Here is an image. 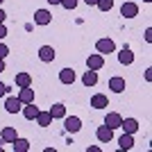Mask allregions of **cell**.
Instances as JSON below:
<instances>
[{"label":"cell","instance_id":"cell-11","mask_svg":"<svg viewBox=\"0 0 152 152\" xmlns=\"http://www.w3.org/2000/svg\"><path fill=\"white\" fill-rule=\"evenodd\" d=\"M139 121L136 118H123V123H121V129L123 132H127V134H136L139 132Z\"/></svg>","mask_w":152,"mask_h":152},{"label":"cell","instance_id":"cell-17","mask_svg":"<svg viewBox=\"0 0 152 152\" xmlns=\"http://www.w3.org/2000/svg\"><path fill=\"white\" fill-rule=\"evenodd\" d=\"M82 84H84V86H95V84H98V70L86 68V70H84V75H82Z\"/></svg>","mask_w":152,"mask_h":152},{"label":"cell","instance_id":"cell-36","mask_svg":"<svg viewBox=\"0 0 152 152\" xmlns=\"http://www.w3.org/2000/svg\"><path fill=\"white\" fill-rule=\"evenodd\" d=\"M143 2H152V0H143Z\"/></svg>","mask_w":152,"mask_h":152},{"label":"cell","instance_id":"cell-34","mask_svg":"<svg viewBox=\"0 0 152 152\" xmlns=\"http://www.w3.org/2000/svg\"><path fill=\"white\" fill-rule=\"evenodd\" d=\"M5 70V59H0V73Z\"/></svg>","mask_w":152,"mask_h":152},{"label":"cell","instance_id":"cell-23","mask_svg":"<svg viewBox=\"0 0 152 152\" xmlns=\"http://www.w3.org/2000/svg\"><path fill=\"white\" fill-rule=\"evenodd\" d=\"M16 136H18V132H16V129H14V127H2V132H0V139L5 141V143H12L14 139H16Z\"/></svg>","mask_w":152,"mask_h":152},{"label":"cell","instance_id":"cell-7","mask_svg":"<svg viewBox=\"0 0 152 152\" xmlns=\"http://www.w3.org/2000/svg\"><path fill=\"white\" fill-rule=\"evenodd\" d=\"M121 16L123 18H136V16H139V5H136V2H123L121 5Z\"/></svg>","mask_w":152,"mask_h":152},{"label":"cell","instance_id":"cell-4","mask_svg":"<svg viewBox=\"0 0 152 152\" xmlns=\"http://www.w3.org/2000/svg\"><path fill=\"white\" fill-rule=\"evenodd\" d=\"M102 66H104V55H100V52H93V55H89V57H86V68H91V70H100Z\"/></svg>","mask_w":152,"mask_h":152},{"label":"cell","instance_id":"cell-25","mask_svg":"<svg viewBox=\"0 0 152 152\" xmlns=\"http://www.w3.org/2000/svg\"><path fill=\"white\" fill-rule=\"evenodd\" d=\"M59 5H61L64 9H68V12H73V9H75V7H77V0H61Z\"/></svg>","mask_w":152,"mask_h":152},{"label":"cell","instance_id":"cell-26","mask_svg":"<svg viewBox=\"0 0 152 152\" xmlns=\"http://www.w3.org/2000/svg\"><path fill=\"white\" fill-rule=\"evenodd\" d=\"M7 55H9V48H7V45L2 43V41H0V59H5Z\"/></svg>","mask_w":152,"mask_h":152},{"label":"cell","instance_id":"cell-15","mask_svg":"<svg viewBox=\"0 0 152 152\" xmlns=\"http://www.w3.org/2000/svg\"><path fill=\"white\" fill-rule=\"evenodd\" d=\"M14 82H16L18 89H23V86H32V75H30V73H25V70H20V73H16Z\"/></svg>","mask_w":152,"mask_h":152},{"label":"cell","instance_id":"cell-5","mask_svg":"<svg viewBox=\"0 0 152 152\" xmlns=\"http://www.w3.org/2000/svg\"><path fill=\"white\" fill-rule=\"evenodd\" d=\"M20 109H23V102L18 100V95H9L5 100V111L7 114H18Z\"/></svg>","mask_w":152,"mask_h":152},{"label":"cell","instance_id":"cell-13","mask_svg":"<svg viewBox=\"0 0 152 152\" xmlns=\"http://www.w3.org/2000/svg\"><path fill=\"white\" fill-rule=\"evenodd\" d=\"M20 111H23V116H25V121H34L41 109H39L34 102H27V104H23V109H20Z\"/></svg>","mask_w":152,"mask_h":152},{"label":"cell","instance_id":"cell-10","mask_svg":"<svg viewBox=\"0 0 152 152\" xmlns=\"http://www.w3.org/2000/svg\"><path fill=\"white\" fill-rule=\"evenodd\" d=\"M121 123H123V116L116 114V111H109V114L104 116V125L111 127V129H118V127H121Z\"/></svg>","mask_w":152,"mask_h":152},{"label":"cell","instance_id":"cell-3","mask_svg":"<svg viewBox=\"0 0 152 152\" xmlns=\"http://www.w3.org/2000/svg\"><path fill=\"white\" fill-rule=\"evenodd\" d=\"M34 23L41 25V27L50 25L52 23V12L50 9H37V12H34Z\"/></svg>","mask_w":152,"mask_h":152},{"label":"cell","instance_id":"cell-30","mask_svg":"<svg viewBox=\"0 0 152 152\" xmlns=\"http://www.w3.org/2000/svg\"><path fill=\"white\" fill-rule=\"evenodd\" d=\"M145 80H148V82H152V68H145Z\"/></svg>","mask_w":152,"mask_h":152},{"label":"cell","instance_id":"cell-16","mask_svg":"<svg viewBox=\"0 0 152 152\" xmlns=\"http://www.w3.org/2000/svg\"><path fill=\"white\" fill-rule=\"evenodd\" d=\"M50 116H52V121H61L64 116H66V104H61V102H55L50 109Z\"/></svg>","mask_w":152,"mask_h":152},{"label":"cell","instance_id":"cell-28","mask_svg":"<svg viewBox=\"0 0 152 152\" xmlns=\"http://www.w3.org/2000/svg\"><path fill=\"white\" fill-rule=\"evenodd\" d=\"M145 41H148V43H152V27H148V30H145Z\"/></svg>","mask_w":152,"mask_h":152},{"label":"cell","instance_id":"cell-19","mask_svg":"<svg viewBox=\"0 0 152 152\" xmlns=\"http://www.w3.org/2000/svg\"><path fill=\"white\" fill-rule=\"evenodd\" d=\"M118 148H121V150H132L134 148V134L123 132V136L118 139Z\"/></svg>","mask_w":152,"mask_h":152},{"label":"cell","instance_id":"cell-1","mask_svg":"<svg viewBox=\"0 0 152 152\" xmlns=\"http://www.w3.org/2000/svg\"><path fill=\"white\" fill-rule=\"evenodd\" d=\"M64 129L68 134H77L80 129H82V118L80 116H64Z\"/></svg>","mask_w":152,"mask_h":152},{"label":"cell","instance_id":"cell-37","mask_svg":"<svg viewBox=\"0 0 152 152\" xmlns=\"http://www.w3.org/2000/svg\"><path fill=\"white\" fill-rule=\"evenodd\" d=\"M2 2H5V0H0V5H2Z\"/></svg>","mask_w":152,"mask_h":152},{"label":"cell","instance_id":"cell-31","mask_svg":"<svg viewBox=\"0 0 152 152\" xmlns=\"http://www.w3.org/2000/svg\"><path fill=\"white\" fill-rule=\"evenodd\" d=\"M86 152H100V145H89V148H86Z\"/></svg>","mask_w":152,"mask_h":152},{"label":"cell","instance_id":"cell-35","mask_svg":"<svg viewBox=\"0 0 152 152\" xmlns=\"http://www.w3.org/2000/svg\"><path fill=\"white\" fill-rule=\"evenodd\" d=\"M48 2H50V5H59V2H61V0H48Z\"/></svg>","mask_w":152,"mask_h":152},{"label":"cell","instance_id":"cell-18","mask_svg":"<svg viewBox=\"0 0 152 152\" xmlns=\"http://www.w3.org/2000/svg\"><path fill=\"white\" fill-rule=\"evenodd\" d=\"M18 100L23 102V104L34 102V89H32V86H23V89H18Z\"/></svg>","mask_w":152,"mask_h":152},{"label":"cell","instance_id":"cell-8","mask_svg":"<svg viewBox=\"0 0 152 152\" xmlns=\"http://www.w3.org/2000/svg\"><path fill=\"white\" fill-rule=\"evenodd\" d=\"M55 57H57V52H55L52 45H41V48H39V59H41L43 64L55 61Z\"/></svg>","mask_w":152,"mask_h":152},{"label":"cell","instance_id":"cell-33","mask_svg":"<svg viewBox=\"0 0 152 152\" xmlns=\"http://www.w3.org/2000/svg\"><path fill=\"white\" fill-rule=\"evenodd\" d=\"M5 18H7V14L2 12V9H0V23H5Z\"/></svg>","mask_w":152,"mask_h":152},{"label":"cell","instance_id":"cell-21","mask_svg":"<svg viewBox=\"0 0 152 152\" xmlns=\"http://www.w3.org/2000/svg\"><path fill=\"white\" fill-rule=\"evenodd\" d=\"M118 61H121L123 66H129V64H134V52L129 50V48H123V50L118 52Z\"/></svg>","mask_w":152,"mask_h":152},{"label":"cell","instance_id":"cell-6","mask_svg":"<svg viewBox=\"0 0 152 152\" xmlns=\"http://www.w3.org/2000/svg\"><path fill=\"white\" fill-rule=\"evenodd\" d=\"M95 139L100 141V143H109V141H114V129L107 125H100L95 129Z\"/></svg>","mask_w":152,"mask_h":152},{"label":"cell","instance_id":"cell-27","mask_svg":"<svg viewBox=\"0 0 152 152\" xmlns=\"http://www.w3.org/2000/svg\"><path fill=\"white\" fill-rule=\"evenodd\" d=\"M7 37V27H5V23H0V41Z\"/></svg>","mask_w":152,"mask_h":152},{"label":"cell","instance_id":"cell-20","mask_svg":"<svg viewBox=\"0 0 152 152\" xmlns=\"http://www.w3.org/2000/svg\"><path fill=\"white\" fill-rule=\"evenodd\" d=\"M12 150H14V152H27V150H30V141L16 136V139L12 141Z\"/></svg>","mask_w":152,"mask_h":152},{"label":"cell","instance_id":"cell-29","mask_svg":"<svg viewBox=\"0 0 152 152\" xmlns=\"http://www.w3.org/2000/svg\"><path fill=\"white\" fill-rule=\"evenodd\" d=\"M7 91H9V89H7V84L0 82V98H2V95H7Z\"/></svg>","mask_w":152,"mask_h":152},{"label":"cell","instance_id":"cell-32","mask_svg":"<svg viewBox=\"0 0 152 152\" xmlns=\"http://www.w3.org/2000/svg\"><path fill=\"white\" fill-rule=\"evenodd\" d=\"M84 2H86L89 7H95V5H98V0H84Z\"/></svg>","mask_w":152,"mask_h":152},{"label":"cell","instance_id":"cell-22","mask_svg":"<svg viewBox=\"0 0 152 152\" xmlns=\"http://www.w3.org/2000/svg\"><path fill=\"white\" fill-rule=\"evenodd\" d=\"M34 121H37V125H39V127H50L52 116H50V111H39Z\"/></svg>","mask_w":152,"mask_h":152},{"label":"cell","instance_id":"cell-12","mask_svg":"<svg viewBox=\"0 0 152 152\" xmlns=\"http://www.w3.org/2000/svg\"><path fill=\"white\" fill-rule=\"evenodd\" d=\"M125 77H121V75H114L111 80H109V89L114 91V93H123L125 91Z\"/></svg>","mask_w":152,"mask_h":152},{"label":"cell","instance_id":"cell-14","mask_svg":"<svg viewBox=\"0 0 152 152\" xmlns=\"http://www.w3.org/2000/svg\"><path fill=\"white\" fill-rule=\"evenodd\" d=\"M59 82L66 84V86H70V84L75 82V70L73 68H61L59 70Z\"/></svg>","mask_w":152,"mask_h":152},{"label":"cell","instance_id":"cell-24","mask_svg":"<svg viewBox=\"0 0 152 152\" xmlns=\"http://www.w3.org/2000/svg\"><path fill=\"white\" fill-rule=\"evenodd\" d=\"M98 9H100V12H111V9H114V0H98Z\"/></svg>","mask_w":152,"mask_h":152},{"label":"cell","instance_id":"cell-9","mask_svg":"<svg viewBox=\"0 0 152 152\" xmlns=\"http://www.w3.org/2000/svg\"><path fill=\"white\" fill-rule=\"evenodd\" d=\"M91 107L93 109H107L109 107V98L104 93H93L91 95Z\"/></svg>","mask_w":152,"mask_h":152},{"label":"cell","instance_id":"cell-2","mask_svg":"<svg viewBox=\"0 0 152 152\" xmlns=\"http://www.w3.org/2000/svg\"><path fill=\"white\" fill-rule=\"evenodd\" d=\"M116 50V43L114 39H98L95 41V52H100V55H109V52Z\"/></svg>","mask_w":152,"mask_h":152}]
</instances>
